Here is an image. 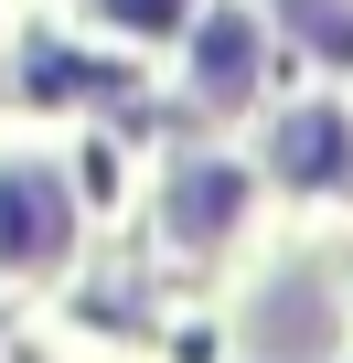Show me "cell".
<instances>
[{"label": "cell", "instance_id": "3", "mask_svg": "<svg viewBox=\"0 0 353 363\" xmlns=\"http://www.w3.org/2000/svg\"><path fill=\"white\" fill-rule=\"evenodd\" d=\"M225 214H236V182H225V171H204V182L171 193V225H183V235H214Z\"/></svg>", "mask_w": 353, "mask_h": 363}, {"label": "cell", "instance_id": "1", "mask_svg": "<svg viewBox=\"0 0 353 363\" xmlns=\"http://www.w3.org/2000/svg\"><path fill=\"white\" fill-rule=\"evenodd\" d=\"M65 246V193L43 171H0V257L11 267H54Z\"/></svg>", "mask_w": 353, "mask_h": 363}, {"label": "cell", "instance_id": "4", "mask_svg": "<svg viewBox=\"0 0 353 363\" xmlns=\"http://www.w3.org/2000/svg\"><path fill=\"white\" fill-rule=\"evenodd\" d=\"M107 11H118V22H139V33H161L171 11H183V0H107Z\"/></svg>", "mask_w": 353, "mask_h": 363}, {"label": "cell", "instance_id": "2", "mask_svg": "<svg viewBox=\"0 0 353 363\" xmlns=\"http://www.w3.org/2000/svg\"><path fill=\"white\" fill-rule=\"evenodd\" d=\"M278 160H289V182H332L342 171V118H289L278 128Z\"/></svg>", "mask_w": 353, "mask_h": 363}]
</instances>
